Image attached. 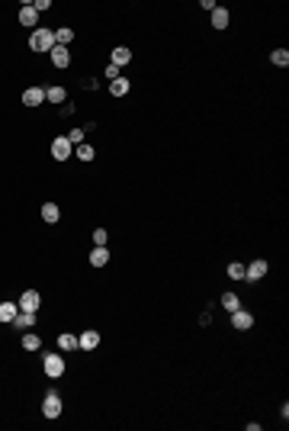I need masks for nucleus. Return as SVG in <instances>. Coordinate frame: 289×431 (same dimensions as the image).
I'll list each match as a JSON object with an SVG mask.
<instances>
[{
  "instance_id": "f257e3e1",
  "label": "nucleus",
  "mask_w": 289,
  "mask_h": 431,
  "mask_svg": "<svg viewBox=\"0 0 289 431\" xmlns=\"http://www.w3.org/2000/svg\"><path fill=\"white\" fill-rule=\"evenodd\" d=\"M55 45H58V42H55V32H52V29H35V32L29 35V49H32V52H52Z\"/></svg>"
},
{
  "instance_id": "f03ea898",
  "label": "nucleus",
  "mask_w": 289,
  "mask_h": 431,
  "mask_svg": "<svg viewBox=\"0 0 289 431\" xmlns=\"http://www.w3.org/2000/svg\"><path fill=\"white\" fill-rule=\"evenodd\" d=\"M42 367H45V374L52 377V380H58V377L65 374V361H61V354H45Z\"/></svg>"
},
{
  "instance_id": "7ed1b4c3",
  "label": "nucleus",
  "mask_w": 289,
  "mask_h": 431,
  "mask_svg": "<svg viewBox=\"0 0 289 431\" xmlns=\"http://www.w3.org/2000/svg\"><path fill=\"white\" fill-rule=\"evenodd\" d=\"M42 415H45V418H58V415H61V399H58V393H45V399H42Z\"/></svg>"
},
{
  "instance_id": "20e7f679",
  "label": "nucleus",
  "mask_w": 289,
  "mask_h": 431,
  "mask_svg": "<svg viewBox=\"0 0 289 431\" xmlns=\"http://www.w3.org/2000/svg\"><path fill=\"white\" fill-rule=\"evenodd\" d=\"M39 303H42V299H39V293H35V290H26V293H23L19 296V312H35V309H39Z\"/></svg>"
},
{
  "instance_id": "39448f33",
  "label": "nucleus",
  "mask_w": 289,
  "mask_h": 431,
  "mask_svg": "<svg viewBox=\"0 0 289 431\" xmlns=\"http://www.w3.org/2000/svg\"><path fill=\"white\" fill-rule=\"evenodd\" d=\"M232 325H235L238 331H247L251 325H254V316L244 312V309H235V312H232Z\"/></svg>"
},
{
  "instance_id": "423d86ee",
  "label": "nucleus",
  "mask_w": 289,
  "mask_h": 431,
  "mask_svg": "<svg viewBox=\"0 0 289 431\" xmlns=\"http://www.w3.org/2000/svg\"><path fill=\"white\" fill-rule=\"evenodd\" d=\"M52 154H55L58 161H68V158H71V142H68V135L52 142Z\"/></svg>"
},
{
  "instance_id": "0eeeda50",
  "label": "nucleus",
  "mask_w": 289,
  "mask_h": 431,
  "mask_svg": "<svg viewBox=\"0 0 289 431\" xmlns=\"http://www.w3.org/2000/svg\"><path fill=\"white\" fill-rule=\"evenodd\" d=\"M96 344H100V331H93V328L84 331L80 338H77V348H80V351H93Z\"/></svg>"
},
{
  "instance_id": "6e6552de",
  "label": "nucleus",
  "mask_w": 289,
  "mask_h": 431,
  "mask_svg": "<svg viewBox=\"0 0 289 431\" xmlns=\"http://www.w3.org/2000/svg\"><path fill=\"white\" fill-rule=\"evenodd\" d=\"M23 103H26V106L45 103V87H26V93H23Z\"/></svg>"
},
{
  "instance_id": "1a4fd4ad",
  "label": "nucleus",
  "mask_w": 289,
  "mask_h": 431,
  "mask_svg": "<svg viewBox=\"0 0 289 431\" xmlns=\"http://www.w3.org/2000/svg\"><path fill=\"white\" fill-rule=\"evenodd\" d=\"M90 264H93V267L110 264V251H106V245H96V248L90 251Z\"/></svg>"
},
{
  "instance_id": "9d476101",
  "label": "nucleus",
  "mask_w": 289,
  "mask_h": 431,
  "mask_svg": "<svg viewBox=\"0 0 289 431\" xmlns=\"http://www.w3.org/2000/svg\"><path fill=\"white\" fill-rule=\"evenodd\" d=\"M52 62H55V68H68L71 65V52L65 49V45H55V49H52Z\"/></svg>"
},
{
  "instance_id": "9b49d317",
  "label": "nucleus",
  "mask_w": 289,
  "mask_h": 431,
  "mask_svg": "<svg viewBox=\"0 0 289 431\" xmlns=\"http://www.w3.org/2000/svg\"><path fill=\"white\" fill-rule=\"evenodd\" d=\"M267 273V261H254L251 267H244V280H260Z\"/></svg>"
},
{
  "instance_id": "f8f14e48",
  "label": "nucleus",
  "mask_w": 289,
  "mask_h": 431,
  "mask_svg": "<svg viewBox=\"0 0 289 431\" xmlns=\"http://www.w3.org/2000/svg\"><path fill=\"white\" fill-rule=\"evenodd\" d=\"M42 219H45L48 225H55L58 219H61V209H58L55 203H45V206H42Z\"/></svg>"
},
{
  "instance_id": "ddd939ff",
  "label": "nucleus",
  "mask_w": 289,
  "mask_h": 431,
  "mask_svg": "<svg viewBox=\"0 0 289 431\" xmlns=\"http://www.w3.org/2000/svg\"><path fill=\"white\" fill-rule=\"evenodd\" d=\"M13 325H16V328H23V331H29V328L35 325V312H16Z\"/></svg>"
},
{
  "instance_id": "4468645a",
  "label": "nucleus",
  "mask_w": 289,
  "mask_h": 431,
  "mask_svg": "<svg viewBox=\"0 0 289 431\" xmlns=\"http://www.w3.org/2000/svg\"><path fill=\"white\" fill-rule=\"evenodd\" d=\"M35 19H39V13L32 10V4H23V10H19V23H23V26H35Z\"/></svg>"
},
{
  "instance_id": "2eb2a0df",
  "label": "nucleus",
  "mask_w": 289,
  "mask_h": 431,
  "mask_svg": "<svg viewBox=\"0 0 289 431\" xmlns=\"http://www.w3.org/2000/svg\"><path fill=\"white\" fill-rule=\"evenodd\" d=\"M129 62H132V52L126 49V45L113 49V65H116V68H122V65H129Z\"/></svg>"
},
{
  "instance_id": "dca6fc26",
  "label": "nucleus",
  "mask_w": 289,
  "mask_h": 431,
  "mask_svg": "<svg viewBox=\"0 0 289 431\" xmlns=\"http://www.w3.org/2000/svg\"><path fill=\"white\" fill-rule=\"evenodd\" d=\"M19 312V306L16 303H0V322H13Z\"/></svg>"
},
{
  "instance_id": "f3484780",
  "label": "nucleus",
  "mask_w": 289,
  "mask_h": 431,
  "mask_svg": "<svg viewBox=\"0 0 289 431\" xmlns=\"http://www.w3.org/2000/svg\"><path fill=\"white\" fill-rule=\"evenodd\" d=\"M212 26H215V29H225V26H228V10H225V7H215V10H212Z\"/></svg>"
},
{
  "instance_id": "a211bd4d",
  "label": "nucleus",
  "mask_w": 289,
  "mask_h": 431,
  "mask_svg": "<svg viewBox=\"0 0 289 431\" xmlns=\"http://www.w3.org/2000/svg\"><path fill=\"white\" fill-rule=\"evenodd\" d=\"M45 100L48 103H65L68 93H65V87H45Z\"/></svg>"
},
{
  "instance_id": "6ab92c4d",
  "label": "nucleus",
  "mask_w": 289,
  "mask_h": 431,
  "mask_svg": "<svg viewBox=\"0 0 289 431\" xmlns=\"http://www.w3.org/2000/svg\"><path fill=\"white\" fill-rule=\"evenodd\" d=\"M110 93H113V97H126V93H129V81L126 77L110 81Z\"/></svg>"
},
{
  "instance_id": "aec40b11",
  "label": "nucleus",
  "mask_w": 289,
  "mask_h": 431,
  "mask_svg": "<svg viewBox=\"0 0 289 431\" xmlns=\"http://www.w3.org/2000/svg\"><path fill=\"white\" fill-rule=\"evenodd\" d=\"M58 348H61V351H77V338H74V335H58Z\"/></svg>"
},
{
  "instance_id": "412c9836",
  "label": "nucleus",
  "mask_w": 289,
  "mask_h": 431,
  "mask_svg": "<svg viewBox=\"0 0 289 431\" xmlns=\"http://www.w3.org/2000/svg\"><path fill=\"white\" fill-rule=\"evenodd\" d=\"M23 348H26V351H39V348H42V341H39V335H32V331H26V335H23Z\"/></svg>"
},
{
  "instance_id": "4be33fe9",
  "label": "nucleus",
  "mask_w": 289,
  "mask_h": 431,
  "mask_svg": "<svg viewBox=\"0 0 289 431\" xmlns=\"http://www.w3.org/2000/svg\"><path fill=\"white\" fill-rule=\"evenodd\" d=\"M270 62H273L276 68H286V65H289V52H286V49H276V52L270 55Z\"/></svg>"
},
{
  "instance_id": "5701e85b",
  "label": "nucleus",
  "mask_w": 289,
  "mask_h": 431,
  "mask_svg": "<svg viewBox=\"0 0 289 431\" xmlns=\"http://www.w3.org/2000/svg\"><path fill=\"white\" fill-rule=\"evenodd\" d=\"M71 39H74V32H71L68 26H61V29L55 32V42H58V45H65V49H68V42H71Z\"/></svg>"
},
{
  "instance_id": "b1692460",
  "label": "nucleus",
  "mask_w": 289,
  "mask_h": 431,
  "mask_svg": "<svg viewBox=\"0 0 289 431\" xmlns=\"http://www.w3.org/2000/svg\"><path fill=\"white\" fill-rule=\"evenodd\" d=\"M222 306L228 309V312H235V309H241V303H238V296H235V293H225V296H222Z\"/></svg>"
},
{
  "instance_id": "393cba45",
  "label": "nucleus",
  "mask_w": 289,
  "mask_h": 431,
  "mask_svg": "<svg viewBox=\"0 0 289 431\" xmlns=\"http://www.w3.org/2000/svg\"><path fill=\"white\" fill-rule=\"evenodd\" d=\"M228 277H232V280H244V264H235V261H232V264H228Z\"/></svg>"
},
{
  "instance_id": "a878e982",
  "label": "nucleus",
  "mask_w": 289,
  "mask_h": 431,
  "mask_svg": "<svg viewBox=\"0 0 289 431\" xmlns=\"http://www.w3.org/2000/svg\"><path fill=\"white\" fill-rule=\"evenodd\" d=\"M77 158L80 161H93V148L90 145H77Z\"/></svg>"
},
{
  "instance_id": "bb28decb",
  "label": "nucleus",
  "mask_w": 289,
  "mask_h": 431,
  "mask_svg": "<svg viewBox=\"0 0 289 431\" xmlns=\"http://www.w3.org/2000/svg\"><path fill=\"white\" fill-rule=\"evenodd\" d=\"M68 142H71V145H84V132H80V129H74V132L68 135Z\"/></svg>"
},
{
  "instance_id": "cd10ccee",
  "label": "nucleus",
  "mask_w": 289,
  "mask_h": 431,
  "mask_svg": "<svg viewBox=\"0 0 289 431\" xmlns=\"http://www.w3.org/2000/svg\"><path fill=\"white\" fill-rule=\"evenodd\" d=\"M32 10H35V13H39V10H52V0H35Z\"/></svg>"
},
{
  "instance_id": "c85d7f7f",
  "label": "nucleus",
  "mask_w": 289,
  "mask_h": 431,
  "mask_svg": "<svg viewBox=\"0 0 289 431\" xmlns=\"http://www.w3.org/2000/svg\"><path fill=\"white\" fill-rule=\"evenodd\" d=\"M119 77V68L116 65H106V81H116Z\"/></svg>"
},
{
  "instance_id": "c756f323",
  "label": "nucleus",
  "mask_w": 289,
  "mask_h": 431,
  "mask_svg": "<svg viewBox=\"0 0 289 431\" xmlns=\"http://www.w3.org/2000/svg\"><path fill=\"white\" fill-rule=\"evenodd\" d=\"M93 242H96V245H106V232L96 229V232H93Z\"/></svg>"
}]
</instances>
